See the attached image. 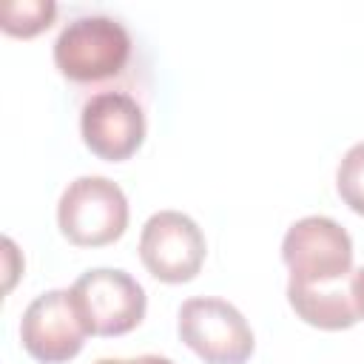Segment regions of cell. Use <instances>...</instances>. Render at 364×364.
Instances as JSON below:
<instances>
[{
  "instance_id": "cell-1",
  "label": "cell",
  "mask_w": 364,
  "mask_h": 364,
  "mask_svg": "<svg viewBox=\"0 0 364 364\" xmlns=\"http://www.w3.org/2000/svg\"><path fill=\"white\" fill-rule=\"evenodd\" d=\"M131 57L128 28L105 14L74 17L54 40V65L71 82L117 77Z\"/></svg>"
},
{
  "instance_id": "cell-2",
  "label": "cell",
  "mask_w": 364,
  "mask_h": 364,
  "mask_svg": "<svg viewBox=\"0 0 364 364\" xmlns=\"http://www.w3.org/2000/svg\"><path fill=\"white\" fill-rule=\"evenodd\" d=\"M282 259L293 287H324L353 276V239L330 216H304L282 239Z\"/></svg>"
},
{
  "instance_id": "cell-3",
  "label": "cell",
  "mask_w": 364,
  "mask_h": 364,
  "mask_svg": "<svg viewBox=\"0 0 364 364\" xmlns=\"http://www.w3.org/2000/svg\"><path fill=\"white\" fill-rule=\"evenodd\" d=\"M57 225L71 245H111L128 228V199L108 176H77L57 202Z\"/></svg>"
},
{
  "instance_id": "cell-4",
  "label": "cell",
  "mask_w": 364,
  "mask_h": 364,
  "mask_svg": "<svg viewBox=\"0 0 364 364\" xmlns=\"http://www.w3.org/2000/svg\"><path fill=\"white\" fill-rule=\"evenodd\" d=\"M68 293L88 336H125L145 318V290L119 267H91Z\"/></svg>"
},
{
  "instance_id": "cell-5",
  "label": "cell",
  "mask_w": 364,
  "mask_h": 364,
  "mask_svg": "<svg viewBox=\"0 0 364 364\" xmlns=\"http://www.w3.org/2000/svg\"><path fill=\"white\" fill-rule=\"evenodd\" d=\"M176 333L205 364H245L256 347L247 318L219 296L182 301Z\"/></svg>"
},
{
  "instance_id": "cell-6",
  "label": "cell",
  "mask_w": 364,
  "mask_h": 364,
  "mask_svg": "<svg viewBox=\"0 0 364 364\" xmlns=\"http://www.w3.org/2000/svg\"><path fill=\"white\" fill-rule=\"evenodd\" d=\"M208 245L202 228L179 210H156L139 233V259L145 270L168 284L191 282L205 262Z\"/></svg>"
},
{
  "instance_id": "cell-7",
  "label": "cell",
  "mask_w": 364,
  "mask_h": 364,
  "mask_svg": "<svg viewBox=\"0 0 364 364\" xmlns=\"http://www.w3.org/2000/svg\"><path fill=\"white\" fill-rule=\"evenodd\" d=\"M85 327L77 316L68 290L40 293L20 318V341L40 364L71 361L85 344Z\"/></svg>"
},
{
  "instance_id": "cell-8",
  "label": "cell",
  "mask_w": 364,
  "mask_h": 364,
  "mask_svg": "<svg viewBox=\"0 0 364 364\" xmlns=\"http://www.w3.org/2000/svg\"><path fill=\"white\" fill-rule=\"evenodd\" d=\"M80 131L85 148L94 156L105 162H122L134 156L145 139V114L131 94L100 91L82 105Z\"/></svg>"
},
{
  "instance_id": "cell-9",
  "label": "cell",
  "mask_w": 364,
  "mask_h": 364,
  "mask_svg": "<svg viewBox=\"0 0 364 364\" xmlns=\"http://www.w3.org/2000/svg\"><path fill=\"white\" fill-rule=\"evenodd\" d=\"M353 279V276H350ZM350 279L324 287H293L287 284V301L296 316L318 330H347L358 321V310L353 304Z\"/></svg>"
},
{
  "instance_id": "cell-10",
  "label": "cell",
  "mask_w": 364,
  "mask_h": 364,
  "mask_svg": "<svg viewBox=\"0 0 364 364\" xmlns=\"http://www.w3.org/2000/svg\"><path fill=\"white\" fill-rule=\"evenodd\" d=\"M57 17V3L51 0H14L0 9V28L11 37H34L46 31Z\"/></svg>"
},
{
  "instance_id": "cell-11",
  "label": "cell",
  "mask_w": 364,
  "mask_h": 364,
  "mask_svg": "<svg viewBox=\"0 0 364 364\" xmlns=\"http://www.w3.org/2000/svg\"><path fill=\"white\" fill-rule=\"evenodd\" d=\"M336 191L350 210L364 216V142H355L341 156L336 171Z\"/></svg>"
},
{
  "instance_id": "cell-12",
  "label": "cell",
  "mask_w": 364,
  "mask_h": 364,
  "mask_svg": "<svg viewBox=\"0 0 364 364\" xmlns=\"http://www.w3.org/2000/svg\"><path fill=\"white\" fill-rule=\"evenodd\" d=\"M350 293H353V304H355V310H358V318H364V267L353 270Z\"/></svg>"
},
{
  "instance_id": "cell-13",
  "label": "cell",
  "mask_w": 364,
  "mask_h": 364,
  "mask_svg": "<svg viewBox=\"0 0 364 364\" xmlns=\"http://www.w3.org/2000/svg\"><path fill=\"white\" fill-rule=\"evenodd\" d=\"M94 364H173L165 355H136V358H100Z\"/></svg>"
},
{
  "instance_id": "cell-14",
  "label": "cell",
  "mask_w": 364,
  "mask_h": 364,
  "mask_svg": "<svg viewBox=\"0 0 364 364\" xmlns=\"http://www.w3.org/2000/svg\"><path fill=\"white\" fill-rule=\"evenodd\" d=\"M3 247H6V256L11 259V256H14V242H11V239H3ZM14 276H17V273H14V267L9 264V282H6V290L11 287V282H14Z\"/></svg>"
}]
</instances>
